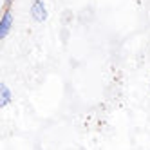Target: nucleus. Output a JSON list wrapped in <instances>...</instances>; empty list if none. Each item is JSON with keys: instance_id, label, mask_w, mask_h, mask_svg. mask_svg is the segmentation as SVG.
<instances>
[{"instance_id": "nucleus-3", "label": "nucleus", "mask_w": 150, "mask_h": 150, "mask_svg": "<svg viewBox=\"0 0 150 150\" xmlns=\"http://www.w3.org/2000/svg\"><path fill=\"white\" fill-rule=\"evenodd\" d=\"M11 100H13V94L9 91V87L6 83H0V109H6L11 103Z\"/></svg>"}, {"instance_id": "nucleus-1", "label": "nucleus", "mask_w": 150, "mask_h": 150, "mask_svg": "<svg viewBox=\"0 0 150 150\" xmlns=\"http://www.w3.org/2000/svg\"><path fill=\"white\" fill-rule=\"evenodd\" d=\"M29 13H31V16H33V20H35V22H38V24L45 22L47 16H49L47 7H45V4H44V0H35V2L31 4Z\"/></svg>"}, {"instance_id": "nucleus-2", "label": "nucleus", "mask_w": 150, "mask_h": 150, "mask_svg": "<svg viewBox=\"0 0 150 150\" xmlns=\"http://www.w3.org/2000/svg\"><path fill=\"white\" fill-rule=\"evenodd\" d=\"M11 27H13V13L9 11V9H6L2 20H0V40H6L7 38Z\"/></svg>"}]
</instances>
